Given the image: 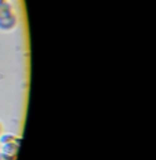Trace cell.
Masks as SVG:
<instances>
[{"mask_svg": "<svg viewBox=\"0 0 156 160\" xmlns=\"http://www.w3.org/2000/svg\"><path fill=\"white\" fill-rule=\"evenodd\" d=\"M0 160H15V156H10V155L0 152Z\"/></svg>", "mask_w": 156, "mask_h": 160, "instance_id": "cell-4", "label": "cell"}, {"mask_svg": "<svg viewBox=\"0 0 156 160\" xmlns=\"http://www.w3.org/2000/svg\"><path fill=\"white\" fill-rule=\"evenodd\" d=\"M3 134V124H2V122H0V135Z\"/></svg>", "mask_w": 156, "mask_h": 160, "instance_id": "cell-5", "label": "cell"}, {"mask_svg": "<svg viewBox=\"0 0 156 160\" xmlns=\"http://www.w3.org/2000/svg\"><path fill=\"white\" fill-rule=\"evenodd\" d=\"M15 26H17V17L13 10L0 17V29L2 31H6V32L13 31Z\"/></svg>", "mask_w": 156, "mask_h": 160, "instance_id": "cell-1", "label": "cell"}, {"mask_svg": "<svg viewBox=\"0 0 156 160\" xmlns=\"http://www.w3.org/2000/svg\"><path fill=\"white\" fill-rule=\"evenodd\" d=\"M0 3H7V0H0Z\"/></svg>", "mask_w": 156, "mask_h": 160, "instance_id": "cell-6", "label": "cell"}, {"mask_svg": "<svg viewBox=\"0 0 156 160\" xmlns=\"http://www.w3.org/2000/svg\"><path fill=\"white\" fill-rule=\"evenodd\" d=\"M19 144H21V138L18 137V138H17V141L2 145V152L6 153V155H10V156H17L18 149H19Z\"/></svg>", "mask_w": 156, "mask_h": 160, "instance_id": "cell-2", "label": "cell"}, {"mask_svg": "<svg viewBox=\"0 0 156 160\" xmlns=\"http://www.w3.org/2000/svg\"><path fill=\"white\" fill-rule=\"evenodd\" d=\"M17 138H18V137H15L14 134H11V132H4V134L0 135V144L4 145V144H8V142H14V141H17Z\"/></svg>", "mask_w": 156, "mask_h": 160, "instance_id": "cell-3", "label": "cell"}]
</instances>
